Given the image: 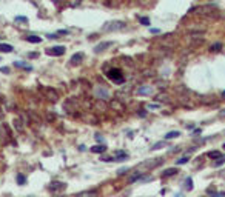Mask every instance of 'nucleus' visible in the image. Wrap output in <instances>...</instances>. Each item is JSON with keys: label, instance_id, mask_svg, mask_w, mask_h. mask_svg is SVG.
I'll list each match as a JSON object with an SVG mask.
<instances>
[{"label": "nucleus", "instance_id": "obj_1", "mask_svg": "<svg viewBox=\"0 0 225 197\" xmlns=\"http://www.w3.org/2000/svg\"><path fill=\"white\" fill-rule=\"evenodd\" d=\"M106 75H108V79L116 82V83H122L124 82V74H122V71L119 68H112L110 69L108 73H106Z\"/></svg>", "mask_w": 225, "mask_h": 197}, {"label": "nucleus", "instance_id": "obj_2", "mask_svg": "<svg viewBox=\"0 0 225 197\" xmlns=\"http://www.w3.org/2000/svg\"><path fill=\"white\" fill-rule=\"evenodd\" d=\"M65 46H60V45H57V46H51V48H48L46 49V54L48 56H56V57H59V56H63L65 54Z\"/></svg>", "mask_w": 225, "mask_h": 197}, {"label": "nucleus", "instance_id": "obj_3", "mask_svg": "<svg viewBox=\"0 0 225 197\" xmlns=\"http://www.w3.org/2000/svg\"><path fill=\"white\" fill-rule=\"evenodd\" d=\"M91 151L96 152V154H102V152L106 151V146L105 145H94L93 148H91Z\"/></svg>", "mask_w": 225, "mask_h": 197}, {"label": "nucleus", "instance_id": "obj_4", "mask_svg": "<svg viewBox=\"0 0 225 197\" xmlns=\"http://www.w3.org/2000/svg\"><path fill=\"white\" fill-rule=\"evenodd\" d=\"M114 159H116V162H122V160H125V159H128V154L124 151H117Z\"/></svg>", "mask_w": 225, "mask_h": 197}, {"label": "nucleus", "instance_id": "obj_5", "mask_svg": "<svg viewBox=\"0 0 225 197\" xmlns=\"http://www.w3.org/2000/svg\"><path fill=\"white\" fill-rule=\"evenodd\" d=\"M25 39L29 43H40L42 42V37H39V36H26Z\"/></svg>", "mask_w": 225, "mask_h": 197}, {"label": "nucleus", "instance_id": "obj_6", "mask_svg": "<svg viewBox=\"0 0 225 197\" xmlns=\"http://www.w3.org/2000/svg\"><path fill=\"white\" fill-rule=\"evenodd\" d=\"M174 174H177V169L176 168H168V169H165V171L162 173V176L164 177H171V176H174Z\"/></svg>", "mask_w": 225, "mask_h": 197}, {"label": "nucleus", "instance_id": "obj_7", "mask_svg": "<svg viewBox=\"0 0 225 197\" xmlns=\"http://www.w3.org/2000/svg\"><path fill=\"white\" fill-rule=\"evenodd\" d=\"M13 46L8 45V43H0V52H11L13 51Z\"/></svg>", "mask_w": 225, "mask_h": 197}, {"label": "nucleus", "instance_id": "obj_8", "mask_svg": "<svg viewBox=\"0 0 225 197\" xmlns=\"http://www.w3.org/2000/svg\"><path fill=\"white\" fill-rule=\"evenodd\" d=\"M111 26H106V29H120L124 28V22H114V23H110Z\"/></svg>", "mask_w": 225, "mask_h": 197}, {"label": "nucleus", "instance_id": "obj_9", "mask_svg": "<svg viewBox=\"0 0 225 197\" xmlns=\"http://www.w3.org/2000/svg\"><path fill=\"white\" fill-rule=\"evenodd\" d=\"M108 46H111V42H105V43H100V45H97L94 48V51L96 52H100V51H103L105 48H108Z\"/></svg>", "mask_w": 225, "mask_h": 197}, {"label": "nucleus", "instance_id": "obj_10", "mask_svg": "<svg viewBox=\"0 0 225 197\" xmlns=\"http://www.w3.org/2000/svg\"><path fill=\"white\" fill-rule=\"evenodd\" d=\"M14 66H19V68H23V69H28V71H31L33 69V66L31 65H28V63H23V62H14Z\"/></svg>", "mask_w": 225, "mask_h": 197}, {"label": "nucleus", "instance_id": "obj_11", "mask_svg": "<svg viewBox=\"0 0 225 197\" xmlns=\"http://www.w3.org/2000/svg\"><path fill=\"white\" fill-rule=\"evenodd\" d=\"M180 133L179 131H170V133L165 136V140H170V139H176V137H179Z\"/></svg>", "mask_w": 225, "mask_h": 197}, {"label": "nucleus", "instance_id": "obj_12", "mask_svg": "<svg viewBox=\"0 0 225 197\" xmlns=\"http://www.w3.org/2000/svg\"><path fill=\"white\" fill-rule=\"evenodd\" d=\"M82 57H83V56H82V54H80V52H79V54H74V56L71 57V63H73V65H76V63H80V60H82Z\"/></svg>", "mask_w": 225, "mask_h": 197}, {"label": "nucleus", "instance_id": "obj_13", "mask_svg": "<svg viewBox=\"0 0 225 197\" xmlns=\"http://www.w3.org/2000/svg\"><path fill=\"white\" fill-rule=\"evenodd\" d=\"M153 89L150 88V86H145V88H139L137 89V94H151Z\"/></svg>", "mask_w": 225, "mask_h": 197}, {"label": "nucleus", "instance_id": "obj_14", "mask_svg": "<svg viewBox=\"0 0 225 197\" xmlns=\"http://www.w3.org/2000/svg\"><path fill=\"white\" fill-rule=\"evenodd\" d=\"M208 157H210V159H221L222 154L219 151H210V152H208Z\"/></svg>", "mask_w": 225, "mask_h": 197}, {"label": "nucleus", "instance_id": "obj_15", "mask_svg": "<svg viewBox=\"0 0 225 197\" xmlns=\"http://www.w3.org/2000/svg\"><path fill=\"white\" fill-rule=\"evenodd\" d=\"M185 188H187V191H191L193 189V179L191 177H187V180H185Z\"/></svg>", "mask_w": 225, "mask_h": 197}, {"label": "nucleus", "instance_id": "obj_16", "mask_svg": "<svg viewBox=\"0 0 225 197\" xmlns=\"http://www.w3.org/2000/svg\"><path fill=\"white\" fill-rule=\"evenodd\" d=\"M96 196H97V191H88V193L79 194V197H96Z\"/></svg>", "mask_w": 225, "mask_h": 197}, {"label": "nucleus", "instance_id": "obj_17", "mask_svg": "<svg viewBox=\"0 0 225 197\" xmlns=\"http://www.w3.org/2000/svg\"><path fill=\"white\" fill-rule=\"evenodd\" d=\"M225 163V156H222L221 159H217V162H214V166H221Z\"/></svg>", "mask_w": 225, "mask_h": 197}, {"label": "nucleus", "instance_id": "obj_18", "mask_svg": "<svg viewBox=\"0 0 225 197\" xmlns=\"http://www.w3.org/2000/svg\"><path fill=\"white\" fill-rule=\"evenodd\" d=\"M17 182H19V185H23L26 182V179H25L23 174H19V176H17Z\"/></svg>", "mask_w": 225, "mask_h": 197}, {"label": "nucleus", "instance_id": "obj_19", "mask_svg": "<svg viewBox=\"0 0 225 197\" xmlns=\"http://www.w3.org/2000/svg\"><path fill=\"white\" fill-rule=\"evenodd\" d=\"M139 22H140L142 25H145V26L150 25V19H148V17H140V19H139Z\"/></svg>", "mask_w": 225, "mask_h": 197}, {"label": "nucleus", "instance_id": "obj_20", "mask_svg": "<svg viewBox=\"0 0 225 197\" xmlns=\"http://www.w3.org/2000/svg\"><path fill=\"white\" fill-rule=\"evenodd\" d=\"M188 160H190V159H188V156H187V157H180L179 160H177V165H184V163H187Z\"/></svg>", "mask_w": 225, "mask_h": 197}, {"label": "nucleus", "instance_id": "obj_21", "mask_svg": "<svg viewBox=\"0 0 225 197\" xmlns=\"http://www.w3.org/2000/svg\"><path fill=\"white\" fill-rule=\"evenodd\" d=\"M222 48V45H221V43H214V45L211 46V49H213V51H219V49H221Z\"/></svg>", "mask_w": 225, "mask_h": 197}, {"label": "nucleus", "instance_id": "obj_22", "mask_svg": "<svg viewBox=\"0 0 225 197\" xmlns=\"http://www.w3.org/2000/svg\"><path fill=\"white\" fill-rule=\"evenodd\" d=\"M160 146H164V142H159V143H156V145L153 146V149H159Z\"/></svg>", "mask_w": 225, "mask_h": 197}, {"label": "nucleus", "instance_id": "obj_23", "mask_svg": "<svg viewBox=\"0 0 225 197\" xmlns=\"http://www.w3.org/2000/svg\"><path fill=\"white\" fill-rule=\"evenodd\" d=\"M126 171H128V168H120L119 171H117V174H119V176H120V174H125Z\"/></svg>", "mask_w": 225, "mask_h": 197}, {"label": "nucleus", "instance_id": "obj_24", "mask_svg": "<svg viewBox=\"0 0 225 197\" xmlns=\"http://www.w3.org/2000/svg\"><path fill=\"white\" fill-rule=\"evenodd\" d=\"M0 71H2V73H5V74H8V73H9V68L3 66V68H0Z\"/></svg>", "mask_w": 225, "mask_h": 197}, {"label": "nucleus", "instance_id": "obj_25", "mask_svg": "<svg viewBox=\"0 0 225 197\" xmlns=\"http://www.w3.org/2000/svg\"><path fill=\"white\" fill-rule=\"evenodd\" d=\"M15 20H17V22H28L26 17H15Z\"/></svg>", "mask_w": 225, "mask_h": 197}, {"label": "nucleus", "instance_id": "obj_26", "mask_svg": "<svg viewBox=\"0 0 225 197\" xmlns=\"http://www.w3.org/2000/svg\"><path fill=\"white\" fill-rule=\"evenodd\" d=\"M48 39H57V34H48Z\"/></svg>", "mask_w": 225, "mask_h": 197}, {"label": "nucleus", "instance_id": "obj_27", "mask_svg": "<svg viewBox=\"0 0 225 197\" xmlns=\"http://www.w3.org/2000/svg\"><path fill=\"white\" fill-rule=\"evenodd\" d=\"M150 31H151V32H153V34H157V32H159V29H157V28H151V29H150Z\"/></svg>", "mask_w": 225, "mask_h": 197}, {"label": "nucleus", "instance_id": "obj_28", "mask_svg": "<svg viewBox=\"0 0 225 197\" xmlns=\"http://www.w3.org/2000/svg\"><path fill=\"white\" fill-rule=\"evenodd\" d=\"M139 116H140V117H145V111H143V109H140V112H139Z\"/></svg>", "mask_w": 225, "mask_h": 197}, {"label": "nucleus", "instance_id": "obj_29", "mask_svg": "<svg viewBox=\"0 0 225 197\" xmlns=\"http://www.w3.org/2000/svg\"><path fill=\"white\" fill-rule=\"evenodd\" d=\"M222 96H224V97H225V91H222Z\"/></svg>", "mask_w": 225, "mask_h": 197}, {"label": "nucleus", "instance_id": "obj_30", "mask_svg": "<svg viewBox=\"0 0 225 197\" xmlns=\"http://www.w3.org/2000/svg\"><path fill=\"white\" fill-rule=\"evenodd\" d=\"M224 149H225V143H224Z\"/></svg>", "mask_w": 225, "mask_h": 197}]
</instances>
